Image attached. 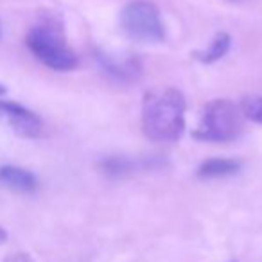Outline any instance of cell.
<instances>
[{
    "label": "cell",
    "instance_id": "cell-1",
    "mask_svg": "<svg viewBox=\"0 0 262 262\" xmlns=\"http://www.w3.org/2000/svg\"><path fill=\"white\" fill-rule=\"evenodd\" d=\"M185 97L176 88L146 92L142 101V129L151 142H176L185 131Z\"/></svg>",
    "mask_w": 262,
    "mask_h": 262
},
{
    "label": "cell",
    "instance_id": "cell-2",
    "mask_svg": "<svg viewBox=\"0 0 262 262\" xmlns=\"http://www.w3.org/2000/svg\"><path fill=\"white\" fill-rule=\"evenodd\" d=\"M26 45L38 61L56 72H70L79 63L76 52L67 43L61 27L51 20L31 27Z\"/></svg>",
    "mask_w": 262,
    "mask_h": 262
},
{
    "label": "cell",
    "instance_id": "cell-3",
    "mask_svg": "<svg viewBox=\"0 0 262 262\" xmlns=\"http://www.w3.org/2000/svg\"><path fill=\"white\" fill-rule=\"evenodd\" d=\"M243 131V112L230 99H214L201 112L192 137L201 142H230Z\"/></svg>",
    "mask_w": 262,
    "mask_h": 262
},
{
    "label": "cell",
    "instance_id": "cell-4",
    "mask_svg": "<svg viewBox=\"0 0 262 262\" xmlns=\"http://www.w3.org/2000/svg\"><path fill=\"white\" fill-rule=\"evenodd\" d=\"M120 29L129 40L139 43H160L165 27L158 8L147 0H133L120 11Z\"/></svg>",
    "mask_w": 262,
    "mask_h": 262
},
{
    "label": "cell",
    "instance_id": "cell-5",
    "mask_svg": "<svg viewBox=\"0 0 262 262\" xmlns=\"http://www.w3.org/2000/svg\"><path fill=\"white\" fill-rule=\"evenodd\" d=\"M0 122L22 139H36L43 129V122L33 110L13 101H0Z\"/></svg>",
    "mask_w": 262,
    "mask_h": 262
},
{
    "label": "cell",
    "instance_id": "cell-6",
    "mask_svg": "<svg viewBox=\"0 0 262 262\" xmlns=\"http://www.w3.org/2000/svg\"><path fill=\"white\" fill-rule=\"evenodd\" d=\"M97 61L101 70L117 83H131L137 81L142 72V65L137 58H122L117 59L110 54H99Z\"/></svg>",
    "mask_w": 262,
    "mask_h": 262
},
{
    "label": "cell",
    "instance_id": "cell-7",
    "mask_svg": "<svg viewBox=\"0 0 262 262\" xmlns=\"http://www.w3.org/2000/svg\"><path fill=\"white\" fill-rule=\"evenodd\" d=\"M0 185L15 192H34L38 189V180L31 171L16 165H2L0 167Z\"/></svg>",
    "mask_w": 262,
    "mask_h": 262
},
{
    "label": "cell",
    "instance_id": "cell-8",
    "mask_svg": "<svg viewBox=\"0 0 262 262\" xmlns=\"http://www.w3.org/2000/svg\"><path fill=\"white\" fill-rule=\"evenodd\" d=\"M241 169V162L233 158H208L198 167V176L205 180L226 178L237 174Z\"/></svg>",
    "mask_w": 262,
    "mask_h": 262
},
{
    "label": "cell",
    "instance_id": "cell-9",
    "mask_svg": "<svg viewBox=\"0 0 262 262\" xmlns=\"http://www.w3.org/2000/svg\"><path fill=\"white\" fill-rule=\"evenodd\" d=\"M230 45H232V38L226 33H217L212 41L208 43V47L201 49V51H194L192 58L196 61L203 63V65H212V63L219 61L226 56V52L230 51Z\"/></svg>",
    "mask_w": 262,
    "mask_h": 262
},
{
    "label": "cell",
    "instance_id": "cell-10",
    "mask_svg": "<svg viewBox=\"0 0 262 262\" xmlns=\"http://www.w3.org/2000/svg\"><path fill=\"white\" fill-rule=\"evenodd\" d=\"M243 117L250 119L251 122L262 124V95H246L239 104Z\"/></svg>",
    "mask_w": 262,
    "mask_h": 262
},
{
    "label": "cell",
    "instance_id": "cell-11",
    "mask_svg": "<svg viewBox=\"0 0 262 262\" xmlns=\"http://www.w3.org/2000/svg\"><path fill=\"white\" fill-rule=\"evenodd\" d=\"M137 167V162L129 160V158H124V157H112L108 160L102 162V169H104L106 174H112V176H120V174H126V172L133 171Z\"/></svg>",
    "mask_w": 262,
    "mask_h": 262
},
{
    "label": "cell",
    "instance_id": "cell-12",
    "mask_svg": "<svg viewBox=\"0 0 262 262\" xmlns=\"http://www.w3.org/2000/svg\"><path fill=\"white\" fill-rule=\"evenodd\" d=\"M4 262H34V260L27 253H13Z\"/></svg>",
    "mask_w": 262,
    "mask_h": 262
},
{
    "label": "cell",
    "instance_id": "cell-13",
    "mask_svg": "<svg viewBox=\"0 0 262 262\" xmlns=\"http://www.w3.org/2000/svg\"><path fill=\"white\" fill-rule=\"evenodd\" d=\"M6 241H8V232H6V230L2 228V226H0V246H2V244H4Z\"/></svg>",
    "mask_w": 262,
    "mask_h": 262
},
{
    "label": "cell",
    "instance_id": "cell-14",
    "mask_svg": "<svg viewBox=\"0 0 262 262\" xmlns=\"http://www.w3.org/2000/svg\"><path fill=\"white\" fill-rule=\"evenodd\" d=\"M6 92H8V90H6V86H4L2 83H0V97H2V95H4Z\"/></svg>",
    "mask_w": 262,
    "mask_h": 262
},
{
    "label": "cell",
    "instance_id": "cell-15",
    "mask_svg": "<svg viewBox=\"0 0 262 262\" xmlns=\"http://www.w3.org/2000/svg\"><path fill=\"white\" fill-rule=\"evenodd\" d=\"M0 36H2V24H0Z\"/></svg>",
    "mask_w": 262,
    "mask_h": 262
}]
</instances>
